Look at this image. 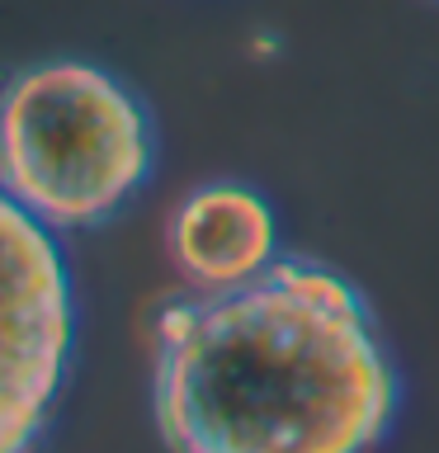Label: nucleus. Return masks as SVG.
Listing matches in <instances>:
<instances>
[{"mask_svg": "<svg viewBox=\"0 0 439 453\" xmlns=\"http://www.w3.org/2000/svg\"><path fill=\"white\" fill-rule=\"evenodd\" d=\"M151 416L170 453H374L397 368L350 279L279 255L246 288L156 317Z\"/></svg>", "mask_w": 439, "mask_h": 453, "instance_id": "obj_1", "label": "nucleus"}, {"mask_svg": "<svg viewBox=\"0 0 439 453\" xmlns=\"http://www.w3.org/2000/svg\"><path fill=\"white\" fill-rule=\"evenodd\" d=\"M156 137L142 99L90 62H42L5 90V198L52 232L99 226L151 180Z\"/></svg>", "mask_w": 439, "mask_h": 453, "instance_id": "obj_2", "label": "nucleus"}, {"mask_svg": "<svg viewBox=\"0 0 439 453\" xmlns=\"http://www.w3.org/2000/svg\"><path fill=\"white\" fill-rule=\"evenodd\" d=\"M76 307L52 226L5 198V406L0 453H28L62 392Z\"/></svg>", "mask_w": 439, "mask_h": 453, "instance_id": "obj_3", "label": "nucleus"}, {"mask_svg": "<svg viewBox=\"0 0 439 453\" xmlns=\"http://www.w3.org/2000/svg\"><path fill=\"white\" fill-rule=\"evenodd\" d=\"M166 246L194 293L246 288L279 260L274 208L250 184H204L170 212Z\"/></svg>", "mask_w": 439, "mask_h": 453, "instance_id": "obj_4", "label": "nucleus"}]
</instances>
